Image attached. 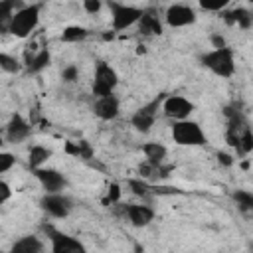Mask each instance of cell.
<instances>
[{
	"instance_id": "6da1fadb",
	"label": "cell",
	"mask_w": 253,
	"mask_h": 253,
	"mask_svg": "<svg viewBox=\"0 0 253 253\" xmlns=\"http://www.w3.org/2000/svg\"><path fill=\"white\" fill-rule=\"evenodd\" d=\"M202 65L208 67L213 75L217 77H231L235 73V57H233V49L223 45V47H215L208 53H204L200 57Z\"/></svg>"
},
{
	"instance_id": "7a4b0ae2",
	"label": "cell",
	"mask_w": 253,
	"mask_h": 253,
	"mask_svg": "<svg viewBox=\"0 0 253 253\" xmlns=\"http://www.w3.org/2000/svg\"><path fill=\"white\" fill-rule=\"evenodd\" d=\"M40 12H42L40 4H30V6H24V8L16 10L12 20L8 22V32L16 38L30 36L40 24Z\"/></svg>"
},
{
	"instance_id": "3957f363",
	"label": "cell",
	"mask_w": 253,
	"mask_h": 253,
	"mask_svg": "<svg viewBox=\"0 0 253 253\" xmlns=\"http://www.w3.org/2000/svg\"><path fill=\"white\" fill-rule=\"evenodd\" d=\"M172 140L180 146H204L208 142V136L196 121L182 119L174 121L172 125Z\"/></svg>"
},
{
	"instance_id": "277c9868",
	"label": "cell",
	"mask_w": 253,
	"mask_h": 253,
	"mask_svg": "<svg viewBox=\"0 0 253 253\" xmlns=\"http://www.w3.org/2000/svg\"><path fill=\"white\" fill-rule=\"evenodd\" d=\"M109 10H111V22H113L115 32H121V30H126V28L138 24V20L142 16L140 8L126 6V4H121L115 0H109Z\"/></svg>"
},
{
	"instance_id": "5b68a950",
	"label": "cell",
	"mask_w": 253,
	"mask_h": 253,
	"mask_svg": "<svg viewBox=\"0 0 253 253\" xmlns=\"http://www.w3.org/2000/svg\"><path fill=\"white\" fill-rule=\"evenodd\" d=\"M162 101H164V95H158L152 101H148L146 105H142L140 109H136L134 115L130 117V125L138 132H148L158 117V111H162Z\"/></svg>"
},
{
	"instance_id": "8992f818",
	"label": "cell",
	"mask_w": 253,
	"mask_h": 253,
	"mask_svg": "<svg viewBox=\"0 0 253 253\" xmlns=\"http://www.w3.org/2000/svg\"><path fill=\"white\" fill-rule=\"evenodd\" d=\"M119 83V75L117 71L105 63V61H99L97 67H95V77H93V95L95 97H103V95H109L115 91Z\"/></svg>"
},
{
	"instance_id": "52a82bcc",
	"label": "cell",
	"mask_w": 253,
	"mask_h": 253,
	"mask_svg": "<svg viewBox=\"0 0 253 253\" xmlns=\"http://www.w3.org/2000/svg\"><path fill=\"white\" fill-rule=\"evenodd\" d=\"M40 206L47 215H51L55 219H63L69 215V211L73 208V200L61 192H45Z\"/></svg>"
},
{
	"instance_id": "ba28073f",
	"label": "cell",
	"mask_w": 253,
	"mask_h": 253,
	"mask_svg": "<svg viewBox=\"0 0 253 253\" xmlns=\"http://www.w3.org/2000/svg\"><path fill=\"white\" fill-rule=\"evenodd\" d=\"M43 229H45V233L49 237L53 253H83L85 251V245L79 239H75V237H71V235L51 227V225H45Z\"/></svg>"
},
{
	"instance_id": "9c48e42d",
	"label": "cell",
	"mask_w": 253,
	"mask_h": 253,
	"mask_svg": "<svg viewBox=\"0 0 253 253\" xmlns=\"http://www.w3.org/2000/svg\"><path fill=\"white\" fill-rule=\"evenodd\" d=\"M194 111V103L188 101L186 97L182 95H168L164 97L162 101V113L172 119V121H182V119H188Z\"/></svg>"
},
{
	"instance_id": "30bf717a",
	"label": "cell",
	"mask_w": 253,
	"mask_h": 253,
	"mask_svg": "<svg viewBox=\"0 0 253 253\" xmlns=\"http://www.w3.org/2000/svg\"><path fill=\"white\" fill-rule=\"evenodd\" d=\"M166 24L170 28H184V26H190L196 22V10L192 6H186V4H172L166 8Z\"/></svg>"
},
{
	"instance_id": "8fae6325",
	"label": "cell",
	"mask_w": 253,
	"mask_h": 253,
	"mask_svg": "<svg viewBox=\"0 0 253 253\" xmlns=\"http://www.w3.org/2000/svg\"><path fill=\"white\" fill-rule=\"evenodd\" d=\"M34 174H36L38 182L42 184V188H43L45 192H61V190L67 186L65 176H63L61 172L53 170V168H43V166H42V168H36Z\"/></svg>"
},
{
	"instance_id": "7c38bea8",
	"label": "cell",
	"mask_w": 253,
	"mask_h": 253,
	"mask_svg": "<svg viewBox=\"0 0 253 253\" xmlns=\"http://www.w3.org/2000/svg\"><path fill=\"white\" fill-rule=\"evenodd\" d=\"M93 109H95V115H97L101 121H113V119L119 117L121 103H119V99H117L115 93H109V95L97 97Z\"/></svg>"
},
{
	"instance_id": "4fadbf2b",
	"label": "cell",
	"mask_w": 253,
	"mask_h": 253,
	"mask_svg": "<svg viewBox=\"0 0 253 253\" xmlns=\"http://www.w3.org/2000/svg\"><path fill=\"white\" fill-rule=\"evenodd\" d=\"M125 217H128L134 227H146L154 219V210L144 204H128L125 206Z\"/></svg>"
},
{
	"instance_id": "5bb4252c",
	"label": "cell",
	"mask_w": 253,
	"mask_h": 253,
	"mask_svg": "<svg viewBox=\"0 0 253 253\" xmlns=\"http://www.w3.org/2000/svg\"><path fill=\"white\" fill-rule=\"evenodd\" d=\"M30 132H32L30 123L22 115L14 113L10 117V121H8V125H6V138L10 142H22V140H26L30 136Z\"/></svg>"
},
{
	"instance_id": "9a60e30c",
	"label": "cell",
	"mask_w": 253,
	"mask_h": 253,
	"mask_svg": "<svg viewBox=\"0 0 253 253\" xmlns=\"http://www.w3.org/2000/svg\"><path fill=\"white\" fill-rule=\"evenodd\" d=\"M138 30L144 36H160L162 34V24L154 10H142V16L138 20Z\"/></svg>"
},
{
	"instance_id": "2e32d148",
	"label": "cell",
	"mask_w": 253,
	"mask_h": 253,
	"mask_svg": "<svg viewBox=\"0 0 253 253\" xmlns=\"http://www.w3.org/2000/svg\"><path fill=\"white\" fill-rule=\"evenodd\" d=\"M49 156H51V150H49V148H45V146H42V144H32L30 150H28V166H30L32 170L42 168V166L49 160Z\"/></svg>"
},
{
	"instance_id": "e0dca14e",
	"label": "cell",
	"mask_w": 253,
	"mask_h": 253,
	"mask_svg": "<svg viewBox=\"0 0 253 253\" xmlns=\"http://www.w3.org/2000/svg\"><path fill=\"white\" fill-rule=\"evenodd\" d=\"M42 251H43V243L34 235H26L12 245V253H42Z\"/></svg>"
},
{
	"instance_id": "ac0fdd59",
	"label": "cell",
	"mask_w": 253,
	"mask_h": 253,
	"mask_svg": "<svg viewBox=\"0 0 253 253\" xmlns=\"http://www.w3.org/2000/svg\"><path fill=\"white\" fill-rule=\"evenodd\" d=\"M142 152L146 156V162H150V164H162L166 158V146L160 142H144Z\"/></svg>"
},
{
	"instance_id": "d6986e66",
	"label": "cell",
	"mask_w": 253,
	"mask_h": 253,
	"mask_svg": "<svg viewBox=\"0 0 253 253\" xmlns=\"http://www.w3.org/2000/svg\"><path fill=\"white\" fill-rule=\"evenodd\" d=\"M51 61V55L47 49H40L36 55H32V59H28V71L30 73H40L42 69H45Z\"/></svg>"
},
{
	"instance_id": "ffe728a7",
	"label": "cell",
	"mask_w": 253,
	"mask_h": 253,
	"mask_svg": "<svg viewBox=\"0 0 253 253\" xmlns=\"http://www.w3.org/2000/svg\"><path fill=\"white\" fill-rule=\"evenodd\" d=\"M233 202L243 213H253V192L249 190H237L233 192Z\"/></svg>"
},
{
	"instance_id": "44dd1931",
	"label": "cell",
	"mask_w": 253,
	"mask_h": 253,
	"mask_svg": "<svg viewBox=\"0 0 253 253\" xmlns=\"http://www.w3.org/2000/svg\"><path fill=\"white\" fill-rule=\"evenodd\" d=\"M225 20H227L229 24H237V26H241V28H249V26L253 24V16H251L247 10H241V8L229 12V14L225 16Z\"/></svg>"
},
{
	"instance_id": "7402d4cb",
	"label": "cell",
	"mask_w": 253,
	"mask_h": 253,
	"mask_svg": "<svg viewBox=\"0 0 253 253\" xmlns=\"http://www.w3.org/2000/svg\"><path fill=\"white\" fill-rule=\"evenodd\" d=\"M87 34H89V32H87L85 28H81V26H67V28L63 30V34H61V40L73 43V42H81V40H85Z\"/></svg>"
},
{
	"instance_id": "603a6c76",
	"label": "cell",
	"mask_w": 253,
	"mask_h": 253,
	"mask_svg": "<svg viewBox=\"0 0 253 253\" xmlns=\"http://www.w3.org/2000/svg\"><path fill=\"white\" fill-rule=\"evenodd\" d=\"M241 154H247V152H251L253 150V130L247 126L243 132H241V136H239V140H237V146H235Z\"/></svg>"
},
{
	"instance_id": "cb8c5ba5",
	"label": "cell",
	"mask_w": 253,
	"mask_h": 253,
	"mask_svg": "<svg viewBox=\"0 0 253 253\" xmlns=\"http://www.w3.org/2000/svg\"><path fill=\"white\" fill-rule=\"evenodd\" d=\"M0 67L6 71V73H16V71H20V61L16 59V57H12V55H8V53H0Z\"/></svg>"
},
{
	"instance_id": "d4e9b609",
	"label": "cell",
	"mask_w": 253,
	"mask_h": 253,
	"mask_svg": "<svg viewBox=\"0 0 253 253\" xmlns=\"http://www.w3.org/2000/svg\"><path fill=\"white\" fill-rule=\"evenodd\" d=\"M16 4H18V0H2V4H0V18H2V22H10L12 20V16H14V8H16Z\"/></svg>"
},
{
	"instance_id": "484cf974",
	"label": "cell",
	"mask_w": 253,
	"mask_h": 253,
	"mask_svg": "<svg viewBox=\"0 0 253 253\" xmlns=\"http://www.w3.org/2000/svg\"><path fill=\"white\" fill-rule=\"evenodd\" d=\"M231 0H198V4L208 12H219L223 10Z\"/></svg>"
},
{
	"instance_id": "4316f807",
	"label": "cell",
	"mask_w": 253,
	"mask_h": 253,
	"mask_svg": "<svg viewBox=\"0 0 253 253\" xmlns=\"http://www.w3.org/2000/svg\"><path fill=\"white\" fill-rule=\"evenodd\" d=\"M128 188H130L136 196H142V198L148 196V190H150L148 184H144L142 180H128Z\"/></svg>"
},
{
	"instance_id": "83f0119b",
	"label": "cell",
	"mask_w": 253,
	"mask_h": 253,
	"mask_svg": "<svg viewBox=\"0 0 253 253\" xmlns=\"http://www.w3.org/2000/svg\"><path fill=\"white\" fill-rule=\"evenodd\" d=\"M14 164H16L14 154H10V152H2V154H0V174L8 172V170H10Z\"/></svg>"
},
{
	"instance_id": "f1b7e54d",
	"label": "cell",
	"mask_w": 253,
	"mask_h": 253,
	"mask_svg": "<svg viewBox=\"0 0 253 253\" xmlns=\"http://www.w3.org/2000/svg\"><path fill=\"white\" fill-rule=\"evenodd\" d=\"M77 75H79L77 65H67V67H63V71H61V79H63L65 83H73V81L77 79Z\"/></svg>"
},
{
	"instance_id": "f546056e",
	"label": "cell",
	"mask_w": 253,
	"mask_h": 253,
	"mask_svg": "<svg viewBox=\"0 0 253 253\" xmlns=\"http://www.w3.org/2000/svg\"><path fill=\"white\" fill-rule=\"evenodd\" d=\"M119 198H121L119 184H111V186H109V190H107V198H105L103 202L109 206V204H117V202H119Z\"/></svg>"
},
{
	"instance_id": "4dcf8cb0",
	"label": "cell",
	"mask_w": 253,
	"mask_h": 253,
	"mask_svg": "<svg viewBox=\"0 0 253 253\" xmlns=\"http://www.w3.org/2000/svg\"><path fill=\"white\" fill-rule=\"evenodd\" d=\"M83 8L89 14H95V12L101 10V0H83Z\"/></svg>"
},
{
	"instance_id": "1f68e13d",
	"label": "cell",
	"mask_w": 253,
	"mask_h": 253,
	"mask_svg": "<svg viewBox=\"0 0 253 253\" xmlns=\"http://www.w3.org/2000/svg\"><path fill=\"white\" fill-rule=\"evenodd\" d=\"M12 196V190H10V186L6 184V182H0V202L4 204L8 198Z\"/></svg>"
},
{
	"instance_id": "d6a6232c",
	"label": "cell",
	"mask_w": 253,
	"mask_h": 253,
	"mask_svg": "<svg viewBox=\"0 0 253 253\" xmlns=\"http://www.w3.org/2000/svg\"><path fill=\"white\" fill-rule=\"evenodd\" d=\"M217 158H219V162H221V164H225V166H231V162H233V160H231V156H229V154H223V152H219V154H217Z\"/></svg>"
},
{
	"instance_id": "836d02e7",
	"label": "cell",
	"mask_w": 253,
	"mask_h": 253,
	"mask_svg": "<svg viewBox=\"0 0 253 253\" xmlns=\"http://www.w3.org/2000/svg\"><path fill=\"white\" fill-rule=\"evenodd\" d=\"M211 42L215 43V47H223V45H225L223 38H219V36H213V38H211Z\"/></svg>"
},
{
	"instance_id": "e575fe53",
	"label": "cell",
	"mask_w": 253,
	"mask_h": 253,
	"mask_svg": "<svg viewBox=\"0 0 253 253\" xmlns=\"http://www.w3.org/2000/svg\"><path fill=\"white\" fill-rule=\"evenodd\" d=\"M249 2H251V4H253V0H249Z\"/></svg>"
}]
</instances>
